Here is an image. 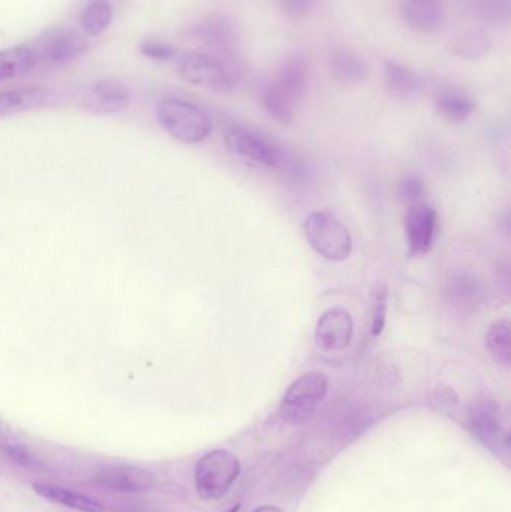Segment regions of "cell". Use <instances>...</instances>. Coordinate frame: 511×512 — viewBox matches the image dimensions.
<instances>
[{
    "mask_svg": "<svg viewBox=\"0 0 511 512\" xmlns=\"http://www.w3.org/2000/svg\"><path fill=\"white\" fill-rule=\"evenodd\" d=\"M309 69L303 57L291 56L285 59L276 71L275 77L264 87L261 102L264 110L276 122L290 125L296 119L299 105L308 90Z\"/></svg>",
    "mask_w": 511,
    "mask_h": 512,
    "instance_id": "6da1fadb",
    "label": "cell"
},
{
    "mask_svg": "<svg viewBox=\"0 0 511 512\" xmlns=\"http://www.w3.org/2000/svg\"><path fill=\"white\" fill-rule=\"evenodd\" d=\"M156 114L162 128L180 143L200 144L212 134V120L192 102L165 98L159 102Z\"/></svg>",
    "mask_w": 511,
    "mask_h": 512,
    "instance_id": "7a4b0ae2",
    "label": "cell"
},
{
    "mask_svg": "<svg viewBox=\"0 0 511 512\" xmlns=\"http://www.w3.org/2000/svg\"><path fill=\"white\" fill-rule=\"evenodd\" d=\"M329 391V378L320 370L305 373L285 391L279 405V415L291 426L311 421Z\"/></svg>",
    "mask_w": 511,
    "mask_h": 512,
    "instance_id": "3957f363",
    "label": "cell"
},
{
    "mask_svg": "<svg viewBox=\"0 0 511 512\" xmlns=\"http://www.w3.org/2000/svg\"><path fill=\"white\" fill-rule=\"evenodd\" d=\"M305 234L311 248L327 261H345L353 252L350 231L329 210L311 213L305 222Z\"/></svg>",
    "mask_w": 511,
    "mask_h": 512,
    "instance_id": "277c9868",
    "label": "cell"
},
{
    "mask_svg": "<svg viewBox=\"0 0 511 512\" xmlns=\"http://www.w3.org/2000/svg\"><path fill=\"white\" fill-rule=\"evenodd\" d=\"M239 459L227 450H215L198 460L195 466V489L204 501H218L227 495L239 478Z\"/></svg>",
    "mask_w": 511,
    "mask_h": 512,
    "instance_id": "5b68a950",
    "label": "cell"
},
{
    "mask_svg": "<svg viewBox=\"0 0 511 512\" xmlns=\"http://www.w3.org/2000/svg\"><path fill=\"white\" fill-rule=\"evenodd\" d=\"M177 69L186 83L212 92H230L237 83V69L219 56L186 54L177 63Z\"/></svg>",
    "mask_w": 511,
    "mask_h": 512,
    "instance_id": "8992f818",
    "label": "cell"
},
{
    "mask_svg": "<svg viewBox=\"0 0 511 512\" xmlns=\"http://www.w3.org/2000/svg\"><path fill=\"white\" fill-rule=\"evenodd\" d=\"M225 144L240 158L270 168L287 165V153L276 141L245 128H228L224 135Z\"/></svg>",
    "mask_w": 511,
    "mask_h": 512,
    "instance_id": "52a82bcc",
    "label": "cell"
},
{
    "mask_svg": "<svg viewBox=\"0 0 511 512\" xmlns=\"http://www.w3.org/2000/svg\"><path fill=\"white\" fill-rule=\"evenodd\" d=\"M471 429L476 438L497 456H509L510 433L501 409L494 402H480L471 409Z\"/></svg>",
    "mask_w": 511,
    "mask_h": 512,
    "instance_id": "ba28073f",
    "label": "cell"
},
{
    "mask_svg": "<svg viewBox=\"0 0 511 512\" xmlns=\"http://www.w3.org/2000/svg\"><path fill=\"white\" fill-rule=\"evenodd\" d=\"M354 322L344 307H333L318 319L315 327V345L326 354L345 351L353 340Z\"/></svg>",
    "mask_w": 511,
    "mask_h": 512,
    "instance_id": "9c48e42d",
    "label": "cell"
},
{
    "mask_svg": "<svg viewBox=\"0 0 511 512\" xmlns=\"http://www.w3.org/2000/svg\"><path fill=\"white\" fill-rule=\"evenodd\" d=\"M405 234L411 256L431 252L438 234V213L429 204L413 203L405 215Z\"/></svg>",
    "mask_w": 511,
    "mask_h": 512,
    "instance_id": "30bf717a",
    "label": "cell"
},
{
    "mask_svg": "<svg viewBox=\"0 0 511 512\" xmlns=\"http://www.w3.org/2000/svg\"><path fill=\"white\" fill-rule=\"evenodd\" d=\"M81 104L98 116L122 113L131 104V89L122 81L99 80L84 87Z\"/></svg>",
    "mask_w": 511,
    "mask_h": 512,
    "instance_id": "8fae6325",
    "label": "cell"
},
{
    "mask_svg": "<svg viewBox=\"0 0 511 512\" xmlns=\"http://www.w3.org/2000/svg\"><path fill=\"white\" fill-rule=\"evenodd\" d=\"M95 480L111 492H146L155 486V475L140 466H108L95 475Z\"/></svg>",
    "mask_w": 511,
    "mask_h": 512,
    "instance_id": "7c38bea8",
    "label": "cell"
},
{
    "mask_svg": "<svg viewBox=\"0 0 511 512\" xmlns=\"http://www.w3.org/2000/svg\"><path fill=\"white\" fill-rule=\"evenodd\" d=\"M399 11L405 24L423 35L440 32L446 20L441 0H399Z\"/></svg>",
    "mask_w": 511,
    "mask_h": 512,
    "instance_id": "4fadbf2b",
    "label": "cell"
},
{
    "mask_svg": "<svg viewBox=\"0 0 511 512\" xmlns=\"http://www.w3.org/2000/svg\"><path fill=\"white\" fill-rule=\"evenodd\" d=\"M195 38L200 39L207 47L215 50L221 59H233L237 48V32L233 21L224 15L207 18L194 27Z\"/></svg>",
    "mask_w": 511,
    "mask_h": 512,
    "instance_id": "5bb4252c",
    "label": "cell"
},
{
    "mask_svg": "<svg viewBox=\"0 0 511 512\" xmlns=\"http://www.w3.org/2000/svg\"><path fill=\"white\" fill-rule=\"evenodd\" d=\"M89 48L84 36L75 32H62L51 36L42 47V59L50 65H65L80 57Z\"/></svg>",
    "mask_w": 511,
    "mask_h": 512,
    "instance_id": "9a60e30c",
    "label": "cell"
},
{
    "mask_svg": "<svg viewBox=\"0 0 511 512\" xmlns=\"http://www.w3.org/2000/svg\"><path fill=\"white\" fill-rule=\"evenodd\" d=\"M483 285L474 277L456 276L446 289L447 301L459 313H473L482 304Z\"/></svg>",
    "mask_w": 511,
    "mask_h": 512,
    "instance_id": "2e32d148",
    "label": "cell"
},
{
    "mask_svg": "<svg viewBox=\"0 0 511 512\" xmlns=\"http://www.w3.org/2000/svg\"><path fill=\"white\" fill-rule=\"evenodd\" d=\"M333 78L342 84H360L368 78L369 66L363 57L350 50H335L330 56Z\"/></svg>",
    "mask_w": 511,
    "mask_h": 512,
    "instance_id": "e0dca14e",
    "label": "cell"
},
{
    "mask_svg": "<svg viewBox=\"0 0 511 512\" xmlns=\"http://www.w3.org/2000/svg\"><path fill=\"white\" fill-rule=\"evenodd\" d=\"M438 113L450 123H464L476 110L473 99L458 89L441 90L435 98Z\"/></svg>",
    "mask_w": 511,
    "mask_h": 512,
    "instance_id": "ac0fdd59",
    "label": "cell"
},
{
    "mask_svg": "<svg viewBox=\"0 0 511 512\" xmlns=\"http://www.w3.org/2000/svg\"><path fill=\"white\" fill-rule=\"evenodd\" d=\"M33 489H35V492L38 493L41 498L54 502V504L63 505V507L69 508V510L80 512H104V507H102L98 501H95V499L89 498V496L80 495V493L72 492V490L69 489H63V487L47 486V484H35Z\"/></svg>",
    "mask_w": 511,
    "mask_h": 512,
    "instance_id": "d6986e66",
    "label": "cell"
},
{
    "mask_svg": "<svg viewBox=\"0 0 511 512\" xmlns=\"http://www.w3.org/2000/svg\"><path fill=\"white\" fill-rule=\"evenodd\" d=\"M45 98L47 92L41 87H21L0 92V116H11L41 107Z\"/></svg>",
    "mask_w": 511,
    "mask_h": 512,
    "instance_id": "ffe728a7",
    "label": "cell"
},
{
    "mask_svg": "<svg viewBox=\"0 0 511 512\" xmlns=\"http://www.w3.org/2000/svg\"><path fill=\"white\" fill-rule=\"evenodd\" d=\"M384 81L389 92L401 98L413 95L419 89V77L416 72L392 59L384 62Z\"/></svg>",
    "mask_w": 511,
    "mask_h": 512,
    "instance_id": "44dd1931",
    "label": "cell"
},
{
    "mask_svg": "<svg viewBox=\"0 0 511 512\" xmlns=\"http://www.w3.org/2000/svg\"><path fill=\"white\" fill-rule=\"evenodd\" d=\"M36 53L29 47H15L0 51V81L27 74L35 66Z\"/></svg>",
    "mask_w": 511,
    "mask_h": 512,
    "instance_id": "7402d4cb",
    "label": "cell"
},
{
    "mask_svg": "<svg viewBox=\"0 0 511 512\" xmlns=\"http://www.w3.org/2000/svg\"><path fill=\"white\" fill-rule=\"evenodd\" d=\"M468 14L485 23L500 24L509 21L510 0H465Z\"/></svg>",
    "mask_w": 511,
    "mask_h": 512,
    "instance_id": "603a6c76",
    "label": "cell"
},
{
    "mask_svg": "<svg viewBox=\"0 0 511 512\" xmlns=\"http://www.w3.org/2000/svg\"><path fill=\"white\" fill-rule=\"evenodd\" d=\"M113 20V8L107 0H92L81 14V27L90 36H98L107 30Z\"/></svg>",
    "mask_w": 511,
    "mask_h": 512,
    "instance_id": "cb8c5ba5",
    "label": "cell"
},
{
    "mask_svg": "<svg viewBox=\"0 0 511 512\" xmlns=\"http://www.w3.org/2000/svg\"><path fill=\"white\" fill-rule=\"evenodd\" d=\"M491 47V38L485 32L473 30V32L462 33L461 36H458L453 41L452 51L461 59L477 60L488 54Z\"/></svg>",
    "mask_w": 511,
    "mask_h": 512,
    "instance_id": "d4e9b609",
    "label": "cell"
},
{
    "mask_svg": "<svg viewBox=\"0 0 511 512\" xmlns=\"http://www.w3.org/2000/svg\"><path fill=\"white\" fill-rule=\"evenodd\" d=\"M486 346L495 360L510 364L511 360V324L509 319H500L489 327L486 334Z\"/></svg>",
    "mask_w": 511,
    "mask_h": 512,
    "instance_id": "484cf974",
    "label": "cell"
},
{
    "mask_svg": "<svg viewBox=\"0 0 511 512\" xmlns=\"http://www.w3.org/2000/svg\"><path fill=\"white\" fill-rule=\"evenodd\" d=\"M387 298H389L387 286L384 283H378L371 294V334L374 337L380 336L386 325Z\"/></svg>",
    "mask_w": 511,
    "mask_h": 512,
    "instance_id": "4316f807",
    "label": "cell"
},
{
    "mask_svg": "<svg viewBox=\"0 0 511 512\" xmlns=\"http://www.w3.org/2000/svg\"><path fill=\"white\" fill-rule=\"evenodd\" d=\"M140 50L144 56L149 57V59L158 60V62L173 60L177 54L176 48L173 45L156 41V39H147V41L141 42Z\"/></svg>",
    "mask_w": 511,
    "mask_h": 512,
    "instance_id": "83f0119b",
    "label": "cell"
},
{
    "mask_svg": "<svg viewBox=\"0 0 511 512\" xmlns=\"http://www.w3.org/2000/svg\"><path fill=\"white\" fill-rule=\"evenodd\" d=\"M279 8L291 20H303L314 11L315 0H276Z\"/></svg>",
    "mask_w": 511,
    "mask_h": 512,
    "instance_id": "f1b7e54d",
    "label": "cell"
},
{
    "mask_svg": "<svg viewBox=\"0 0 511 512\" xmlns=\"http://www.w3.org/2000/svg\"><path fill=\"white\" fill-rule=\"evenodd\" d=\"M399 197L402 200L408 201V203H419L423 197L426 195V186L422 180L414 179H405L404 182L399 185Z\"/></svg>",
    "mask_w": 511,
    "mask_h": 512,
    "instance_id": "f546056e",
    "label": "cell"
},
{
    "mask_svg": "<svg viewBox=\"0 0 511 512\" xmlns=\"http://www.w3.org/2000/svg\"><path fill=\"white\" fill-rule=\"evenodd\" d=\"M5 453L8 454V457H11L15 463L23 466V468L27 469H35L39 468V462L23 447V445H6Z\"/></svg>",
    "mask_w": 511,
    "mask_h": 512,
    "instance_id": "4dcf8cb0",
    "label": "cell"
},
{
    "mask_svg": "<svg viewBox=\"0 0 511 512\" xmlns=\"http://www.w3.org/2000/svg\"><path fill=\"white\" fill-rule=\"evenodd\" d=\"M254 512H282V511L279 510V508L270 507V505H267V507L258 508V510H255Z\"/></svg>",
    "mask_w": 511,
    "mask_h": 512,
    "instance_id": "1f68e13d",
    "label": "cell"
},
{
    "mask_svg": "<svg viewBox=\"0 0 511 512\" xmlns=\"http://www.w3.org/2000/svg\"><path fill=\"white\" fill-rule=\"evenodd\" d=\"M239 508H240L239 505H237V507H234L233 510H230L228 512H237V511H239Z\"/></svg>",
    "mask_w": 511,
    "mask_h": 512,
    "instance_id": "d6a6232c",
    "label": "cell"
}]
</instances>
